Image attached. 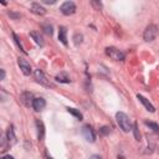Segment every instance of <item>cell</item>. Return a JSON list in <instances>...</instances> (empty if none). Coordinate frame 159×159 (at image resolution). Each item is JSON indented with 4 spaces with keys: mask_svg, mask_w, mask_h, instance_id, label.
<instances>
[{
    "mask_svg": "<svg viewBox=\"0 0 159 159\" xmlns=\"http://www.w3.org/2000/svg\"><path fill=\"white\" fill-rule=\"evenodd\" d=\"M116 119H117V123L118 125L120 127V129L123 132H129L132 130V124H130V119L129 117L123 113V112H117L116 113Z\"/></svg>",
    "mask_w": 159,
    "mask_h": 159,
    "instance_id": "6da1fadb",
    "label": "cell"
},
{
    "mask_svg": "<svg viewBox=\"0 0 159 159\" xmlns=\"http://www.w3.org/2000/svg\"><path fill=\"white\" fill-rule=\"evenodd\" d=\"M158 34H159L158 26H157V25H149V26H147L145 30H144L143 39H144V41H147V42H150V41L155 40V37L158 36Z\"/></svg>",
    "mask_w": 159,
    "mask_h": 159,
    "instance_id": "7a4b0ae2",
    "label": "cell"
},
{
    "mask_svg": "<svg viewBox=\"0 0 159 159\" xmlns=\"http://www.w3.org/2000/svg\"><path fill=\"white\" fill-rule=\"evenodd\" d=\"M106 53L114 61H123L124 60V53L122 51H119L118 48H116V47H107Z\"/></svg>",
    "mask_w": 159,
    "mask_h": 159,
    "instance_id": "3957f363",
    "label": "cell"
},
{
    "mask_svg": "<svg viewBox=\"0 0 159 159\" xmlns=\"http://www.w3.org/2000/svg\"><path fill=\"white\" fill-rule=\"evenodd\" d=\"M82 135L83 138L87 140V142H91L93 143L96 140V134H94V130L92 129V127L89 124H86L82 127Z\"/></svg>",
    "mask_w": 159,
    "mask_h": 159,
    "instance_id": "277c9868",
    "label": "cell"
},
{
    "mask_svg": "<svg viewBox=\"0 0 159 159\" xmlns=\"http://www.w3.org/2000/svg\"><path fill=\"white\" fill-rule=\"evenodd\" d=\"M60 10H61V12L63 15H72V14L76 12V5H75L73 1H65L61 5Z\"/></svg>",
    "mask_w": 159,
    "mask_h": 159,
    "instance_id": "5b68a950",
    "label": "cell"
},
{
    "mask_svg": "<svg viewBox=\"0 0 159 159\" xmlns=\"http://www.w3.org/2000/svg\"><path fill=\"white\" fill-rule=\"evenodd\" d=\"M17 65H19L20 70L22 71V73H24L25 76H29V75L31 73V66H30V63H29L25 58H19V60H17Z\"/></svg>",
    "mask_w": 159,
    "mask_h": 159,
    "instance_id": "8992f818",
    "label": "cell"
},
{
    "mask_svg": "<svg viewBox=\"0 0 159 159\" xmlns=\"http://www.w3.org/2000/svg\"><path fill=\"white\" fill-rule=\"evenodd\" d=\"M34 77H35V80H36L39 83L45 84V86H50V83L47 82V80H46V77H45V75H43V72H42L41 70H35Z\"/></svg>",
    "mask_w": 159,
    "mask_h": 159,
    "instance_id": "52a82bcc",
    "label": "cell"
},
{
    "mask_svg": "<svg viewBox=\"0 0 159 159\" xmlns=\"http://www.w3.org/2000/svg\"><path fill=\"white\" fill-rule=\"evenodd\" d=\"M20 99H21V102H22L26 107H30V106H32L35 98H32V93H31V92H24V93L21 94Z\"/></svg>",
    "mask_w": 159,
    "mask_h": 159,
    "instance_id": "ba28073f",
    "label": "cell"
},
{
    "mask_svg": "<svg viewBox=\"0 0 159 159\" xmlns=\"http://www.w3.org/2000/svg\"><path fill=\"white\" fill-rule=\"evenodd\" d=\"M32 107L36 112H40L42 111L45 107H46V101L42 98V97H39V98H35L34 99V103H32Z\"/></svg>",
    "mask_w": 159,
    "mask_h": 159,
    "instance_id": "9c48e42d",
    "label": "cell"
},
{
    "mask_svg": "<svg viewBox=\"0 0 159 159\" xmlns=\"http://www.w3.org/2000/svg\"><path fill=\"white\" fill-rule=\"evenodd\" d=\"M30 10H31L34 14H36V15H45V14H46L45 7L41 6L39 2H32L31 6H30Z\"/></svg>",
    "mask_w": 159,
    "mask_h": 159,
    "instance_id": "30bf717a",
    "label": "cell"
},
{
    "mask_svg": "<svg viewBox=\"0 0 159 159\" xmlns=\"http://www.w3.org/2000/svg\"><path fill=\"white\" fill-rule=\"evenodd\" d=\"M137 98H138V99L142 102V104H143V106L147 108V111H149L150 113H153V112L155 111V108L153 107V104H152V103H150V102H149V101H148L145 97H143L142 94H137Z\"/></svg>",
    "mask_w": 159,
    "mask_h": 159,
    "instance_id": "8fae6325",
    "label": "cell"
},
{
    "mask_svg": "<svg viewBox=\"0 0 159 159\" xmlns=\"http://www.w3.org/2000/svg\"><path fill=\"white\" fill-rule=\"evenodd\" d=\"M58 40L66 46L67 45V29L65 26H61L58 29Z\"/></svg>",
    "mask_w": 159,
    "mask_h": 159,
    "instance_id": "7c38bea8",
    "label": "cell"
},
{
    "mask_svg": "<svg viewBox=\"0 0 159 159\" xmlns=\"http://www.w3.org/2000/svg\"><path fill=\"white\" fill-rule=\"evenodd\" d=\"M6 139H7V142H9L10 145H12V144L16 143V137H15L12 125H10V127L7 128V132H6Z\"/></svg>",
    "mask_w": 159,
    "mask_h": 159,
    "instance_id": "4fadbf2b",
    "label": "cell"
},
{
    "mask_svg": "<svg viewBox=\"0 0 159 159\" xmlns=\"http://www.w3.org/2000/svg\"><path fill=\"white\" fill-rule=\"evenodd\" d=\"M30 36L34 39V41H35L39 46H43V45H45L43 39H42V36H41L39 32H36V31H31V32H30Z\"/></svg>",
    "mask_w": 159,
    "mask_h": 159,
    "instance_id": "5bb4252c",
    "label": "cell"
},
{
    "mask_svg": "<svg viewBox=\"0 0 159 159\" xmlns=\"http://www.w3.org/2000/svg\"><path fill=\"white\" fill-rule=\"evenodd\" d=\"M36 127H37V137L41 140L45 135V128H43V123L41 120H36Z\"/></svg>",
    "mask_w": 159,
    "mask_h": 159,
    "instance_id": "9a60e30c",
    "label": "cell"
},
{
    "mask_svg": "<svg viewBox=\"0 0 159 159\" xmlns=\"http://www.w3.org/2000/svg\"><path fill=\"white\" fill-rule=\"evenodd\" d=\"M56 81H58L61 83H70L71 80H70V77L66 73H60V75L56 76Z\"/></svg>",
    "mask_w": 159,
    "mask_h": 159,
    "instance_id": "2e32d148",
    "label": "cell"
},
{
    "mask_svg": "<svg viewBox=\"0 0 159 159\" xmlns=\"http://www.w3.org/2000/svg\"><path fill=\"white\" fill-rule=\"evenodd\" d=\"M82 40H83L82 34H75V36H73V42H75L76 46L81 45V43H82Z\"/></svg>",
    "mask_w": 159,
    "mask_h": 159,
    "instance_id": "e0dca14e",
    "label": "cell"
},
{
    "mask_svg": "<svg viewBox=\"0 0 159 159\" xmlns=\"http://www.w3.org/2000/svg\"><path fill=\"white\" fill-rule=\"evenodd\" d=\"M67 111H68L71 114H73L76 118H78L80 120L82 119V114H81V112H80V111H77V109H75V108H70V107L67 108Z\"/></svg>",
    "mask_w": 159,
    "mask_h": 159,
    "instance_id": "ac0fdd59",
    "label": "cell"
},
{
    "mask_svg": "<svg viewBox=\"0 0 159 159\" xmlns=\"http://www.w3.org/2000/svg\"><path fill=\"white\" fill-rule=\"evenodd\" d=\"M145 124H147V125H149V127H150L155 133H159V125H158L157 123H154V122H148V120H147V122H145Z\"/></svg>",
    "mask_w": 159,
    "mask_h": 159,
    "instance_id": "d6986e66",
    "label": "cell"
},
{
    "mask_svg": "<svg viewBox=\"0 0 159 159\" xmlns=\"http://www.w3.org/2000/svg\"><path fill=\"white\" fill-rule=\"evenodd\" d=\"M42 29H43V31H45L47 35H52V26H51V25L45 24V25H42Z\"/></svg>",
    "mask_w": 159,
    "mask_h": 159,
    "instance_id": "ffe728a7",
    "label": "cell"
},
{
    "mask_svg": "<svg viewBox=\"0 0 159 159\" xmlns=\"http://www.w3.org/2000/svg\"><path fill=\"white\" fill-rule=\"evenodd\" d=\"M133 132H134V137H135V139H137V140H140V133H139V130H138L137 123H134V125H133Z\"/></svg>",
    "mask_w": 159,
    "mask_h": 159,
    "instance_id": "44dd1931",
    "label": "cell"
},
{
    "mask_svg": "<svg viewBox=\"0 0 159 159\" xmlns=\"http://www.w3.org/2000/svg\"><path fill=\"white\" fill-rule=\"evenodd\" d=\"M111 132V128L109 127H102L101 129H99V134H102V135H106V134H108Z\"/></svg>",
    "mask_w": 159,
    "mask_h": 159,
    "instance_id": "7402d4cb",
    "label": "cell"
},
{
    "mask_svg": "<svg viewBox=\"0 0 159 159\" xmlns=\"http://www.w3.org/2000/svg\"><path fill=\"white\" fill-rule=\"evenodd\" d=\"M12 36H14V40H15V42H16V45H17V46H19V47H20V50H21V51H24V52H25V50H24V48H22V46H21V43H20V40H19V37H17V36H16V34H12Z\"/></svg>",
    "mask_w": 159,
    "mask_h": 159,
    "instance_id": "603a6c76",
    "label": "cell"
},
{
    "mask_svg": "<svg viewBox=\"0 0 159 159\" xmlns=\"http://www.w3.org/2000/svg\"><path fill=\"white\" fill-rule=\"evenodd\" d=\"M89 159H102L99 155H97V154H93V155H91L89 157Z\"/></svg>",
    "mask_w": 159,
    "mask_h": 159,
    "instance_id": "cb8c5ba5",
    "label": "cell"
},
{
    "mask_svg": "<svg viewBox=\"0 0 159 159\" xmlns=\"http://www.w3.org/2000/svg\"><path fill=\"white\" fill-rule=\"evenodd\" d=\"M1 159H15L14 157H11V155H4Z\"/></svg>",
    "mask_w": 159,
    "mask_h": 159,
    "instance_id": "d4e9b609",
    "label": "cell"
},
{
    "mask_svg": "<svg viewBox=\"0 0 159 159\" xmlns=\"http://www.w3.org/2000/svg\"><path fill=\"white\" fill-rule=\"evenodd\" d=\"M0 71H1V80H4V78H5V70L1 68Z\"/></svg>",
    "mask_w": 159,
    "mask_h": 159,
    "instance_id": "484cf974",
    "label": "cell"
},
{
    "mask_svg": "<svg viewBox=\"0 0 159 159\" xmlns=\"http://www.w3.org/2000/svg\"><path fill=\"white\" fill-rule=\"evenodd\" d=\"M118 159H124V158L123 157H118Z\"/></svg>",
    "mask_w": 159,
    "mask_h": 159,
    "instance_id": "4316f807",
    "label": "cell"
}]
</instances>
